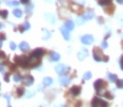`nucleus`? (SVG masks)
<instances>
[{
  "label": "nucleus",
  "mask_w": 123,
  "mask_h": 107,
  "mask_svg": "<svg viewBox=\"0 0 123 107\" xmlns=\"http://www.w3.org/2000/svg\"><path fill=\"white\" fill-rule=\"evenodd\" d=\"M44 50L42 48H37L36 50H33L32 53H31V56L28 57V65L27 68H35L37 67L38 64L41 63V57L43 56Z\"/></svg>",
  "instance_id": "f257e3e1"
},
{
  "label": "nucleus",
  "mask_w": 123,
  "mask_h": 107,
  "mask_svg": "<svg viewBox=\"0 0 123 107\" xmlns=\"http://www.w3.org/2000/svg\"><path fill=\"white\" fill-rule=\"evenodd\" d=\"M92 53H94V59L96 62H107L108 60V57L102 54V52H101L100 48H94V52Z\"/></svg>",
  "instance_id": "f03ea898"
},
{
  "label": "nucleus",
  "mask_w": 123,
  "mask_h": 107,
  "mask_svg": "<svg viewBox=\"0 0 123 107\" xmlns=\"http://www.w3.org/2000/svg\"><path fill=\"white\" fill-rule=\"evenodd\" d=\"M94 86H95V90H96L98 94H102V92H104V90L106 91L107 84H106V81H104V80H97V81H95Z\"/></svg>",
  "instance_id": "7ed1b4c3"
},
{
  "label": "nucleus",
  "mask_w": 123,
  "mask_h": 107,
  "mask_svg": "<svg viewBox=\"0 0 123 107\" xmlns=\"http://www.w3.org/2000/svg\"><path fill=\"white\" fill-rule=\"evenodd\" d=\"M91 106H92V107H108L107 102L104 101L102 99H100V97L92 99V101H91Z\"/></svg>",
  "instance_id": "20e7f679"
},
{
  "label": "nucleus",
  "mask_w": 123,
  "mask_h": 107,
  "mask_svg": "<svg viewBox=\"0 0 123 107\" xmlns=\"http://www.w3.org/2000/svg\"><path fill=\"white\" fill-rule=\"evenodd\" d=\"M15 63L16 64H18V65H21L22 68H27V65H28V58L27 57H15Z\"/></svg>",
  "instance_id": "39448f33"
},
{
  "label": "nucleus",
  "mask_w": 123,
  "mask_h": 107,
  "mask_svg": "<svg viewBox=\"0 0 123 107\" xmlns=\"http://www.w3.org/2000/svg\"><path fill=\"white\" fill-rule=\"evenodd\" d=\"M92 17H94V10H89V11L84 15V16H81L78 21H76V24H83L84 21H87V20H91Z\"/></svg>",
  "instance_id": "423d86ee"
},
{
  "label": "nucleus",
  "mask_w": 123,
  "mask_h": 107,
  "mask_svg": "<svg viewBox=\"0 0 123 107\" xmlns=\"http://www.w3.org/2000/svg\"><path fill=\"white\" fill-rule=\"evenodd\" d=\"M81 42H83L84 44L89 46V44H91L92 42H94V37H92L91 35H85V36L81 37Z\"/></svg>",
  "instance_id": "0eeeda50"
},
{
  "label": "nucleus",
  "mask_w": 123,
  "mask_h": 107,
  "mask_svg": "<svg viewBox=\"0 0 123 107\" xmlns=\"http://www.w3.org/2000/svg\"><path fill=\"white\" fill-rule=\"evenodd\" d=\"M67 67L65 65H63V64H59V65H57V68H55V73L57 74H59V75H63V74L67 71Z\"/></svg>",
  "instance_id": "6e6552de"
},
{
  "label": "nucleus",
  "mask_w": 123,
  "mask_h": 107,
  "mask_svg": "<svg viewBox=\"0 0 123 107\" xmlns=\"http://www.w3.org/2000/svg\"><path fill=\"white\" fill-rule=\"evenodd\" d=\"M60 32H62V35H63V37L67 39V41H69L70 39V35H69V30L65 27V26H62L60 27Z\"/></svg>",
  "instance_id": "1a4fd4ad"
},
{
  "label": "nucleus",
  "mask_w": 123,
  "mask_h": 107,
  "mask_svg": "<svg viewBox=\"0 0 123 107\" xmlns=\"http://www.w3.org/2000/svg\"><path fill=\"white\" fill-rule=\"evenodd\" d=\"M86 57H87V49H86V48L83 49V50H80V52L78 53V58H79V60H84Z\"/></svg>",
  "instance_id": "9d476101"
},
{
  "label": "nucleus",
  "mask_w": 123,
  "mask_h": 107,
  "mask_svg": "<svg viewBox=\"0 0 123 107\" xmlns=\"http://www.w3.org/2000/svg\"><path fill=\"white\" fill-rule=\"evenodd\" d=\"M24 82H25V85H27V86H30V85H32L33 84V78L31 76V75H26V76H24Z\"/></svg>",
  "instance_id": "9b49d317"
},
{
  "label": "nucleus",
  "mask_w": 123,
  "mask_h": 107,
  "mask_svg": "<svg viewBox=\"0 0 123 107\" xmlns=\"http://www.w3.org/2000/svg\"><path fill=\"white\" fill-rule=\"evenodd\" d=\"M18 48L21 49L22 52H26V50H28V43L27 42H21V43H20V46H18Z\"/></svg>",
  "instance_id": "f8f14e48"
},
{
  "label": "nucleus",
  "mask_w": 123,
  "mask_h": 107,
  "mask_svg": "<svg viewBox=\"0 0 123 107\" xmlns=\"http://www.w3.org/2000/svg\"><path fill=\"white\" fill-rule=\"evenodd\" d=\"M69 31H71V30H74V22H73V21H71V20H68L67 21V22H65V25H64Z\"/></svg>",
  "instance_id": "ddd939ff"
},
{
  "label": "nucleus",
  "mask_w": 123,
  "mask_h": 107,
  "mask_svg": "<svg viewBox=\"0 0 123 107\" xmlns=\"http://www.w3.org/2000/svg\"><path fill=\"white\" fill-rule=\"evenodd\" d=\"M80 91H81L80 86H74V88H71L70 94H71V95H79V94H80Z\"/></svg>",
  "instance_id": "4468645a"
},
{
  "label": "nucleus",
  "mask_w": 123,
  "mask_h": 107,
  "mask_svg": "<svg viewBox=\"0 0 123 107\" xmlns=\"http://www.w3.org/2000/svg\"><path fill=\"white\" fill-rule=\"evenodd\" d=\"M59 59H60V56L58 54V53L53 52L52 54H50V60H52V62H57V60H59Z\"/></svg>",
  "instance_id": "2eb2a0df"
},
{
  "label": "nucleus",
  "mask_w": 123,
  "mask_h": 107,
  "mask_svg": "<svg viewBox=\"0 0 123 107\" xmlns=\"http://www.w3.org/2000/svg\"><path fill=\"white\" fill-rule=\"evenodd\" d=\"M52 82H53V80H52V78H49V76L43 79V85H44V86H49Z\"/></svg>",
  "instance_id": "dca6fc26"
},
{
  "label": "nucleus",
  "mask_w": 123,
  "mask_h": 107,
  "mask_svg": "<svg viewBox=\"0 0 123 107\" xmlns=\"http://www.w3.org/2000/svg\"><path fill=\"white\" fill-rule=\"evenodd\" d=\"M69 81H70L69 76H62L60 78V84L62 85H67V84H69Z\"/></svg>",
  "instance_id": "f3484780"
},
{
  "label": "nucleus",
  "mask_w": 123,
  "mask_h": 107,
  "mask_svg": "<svg viewBox=\"0 0 123 107\" xmlns=\"http://www.w3.org/2000/svg\"><path fill=\"white\" fill-rule=\"evenodd\" d=\"M108 79H110V81H113V82H117L118 81V79H117V75H115V74H111V73H108Z\"/></svg>",
  "instance_id": "a211bd4d"
},
{
  "label": "nucleus",
  "mask_w": 123,
  "mask_h": 107,
  "mask_svg": "<svg viewBox=\"0 0 123 107\" xmlns=\"http://www.w3.org/2000/svg\"><path fill=\"white\" fill-rule=\"evenodd\" d=\"M14 15H15L16 17H21V16H22V11H21L20 9H15V10H14Z\"/></svg>",
  "instance_id": "6ab92c4d"
},
{
  "label": "nucleus",
  "mask_w": 123,
  "mask_h": 107,
  "mask_svg": "<svg viewBox=\"0 0 123 107\" xmlns=\"http://www.w3.org/2000/svg\"><path fill=\"white\" fill-rule=\"evenodd\" d=\"M97 3L100 5H102V6H105V5H107V4L111 3V0H97Z\"/></svg>",
  "instance_id": "aec40b11"
},
{
  "label": "nucleus",
  "mask_w": 123,
  "mask_h": 107,
  "mask_svg": "<svg viewBox=\"0 0 123 107\" xmlns=\"http://www.w3.org/2000/svg\"><path fill=\"white\" fill-rule=\"evenodd\" d=\"M26 30H30V24H28V22H25L24 26L20 28V31H21V32H24V31H26Z\"/></svg>",
  "instance_id": "412c9836"
},
{
  "label": "nucleus",
  "mask_w": 123,
  "mask_h": 107,
  "mask_svg": "<svg viewBox=\"0 0 123 107\" xmlns=\"http://www.w3.org/2000/svg\"><path fill=\"white\" fill-rule=\"evenodd\" d=\"M91 76H92L91 71H86V73L84 74V80H89V79H91Z\"/></svg>",
  "instance_id": "4be33fe9"
},
{
  "label": "nucleus",
  "mask_w": 123,
  "mask_h": 107,
  "mask_svg": "<svg viewBox=\"0 0 123 107\" xmlns=\"http://www.w3.org/2000/svg\"><path fill=\"white\" fill-rule=\"evenodd\" d=\"M5 3H7V5H11V6H16V7H17V6H18V4H20L18 1H16V0H15V1H5Z\"/></svg>",
  "instance_id": "5701e85b"
},
{
  "label": "nucleus",
  "mask_w": 123,
  "mask_h": 107,
  "mask_svg": "<svg viewBox=\"0 0 123 107\" xmlns=\"http://www.w3.org/2000/svg\"><path fill=\"white\" fill-rule=\"evenodd\" d=\"M14 80H15L16 82H18V81H21V80H22V78L20 76V74H15V76H14Z\"/></svg>",
  "instance_id": "b1692460"
},
{
  "label": "nucleus",
  "mask_w": 123,
  "mask_h": 107,
  "mask_svg": "<svg viewBox=\"0 0 123 107\" xmlns=\"http://www.w3.org/2000/svg\"><path fill=\"white\" fill-rule=\"evenodd\" d=\"M117 88H119V89H123V80L118 79V81H117Z\"/></svg>",
  "instance_id": "393cba45"
},
{
  "label": "nucleus",
  "mask_w": 123,
  "mask_h": 107,
  "mask_svg": "<svg viewBox=\"0 0 123 107\" xmlns=\"http://www.w3.org/2000/svg\"><path fill=\"white\" fill-rule=\"evenodd\" d=\"M7 17V11L6 10H1V19H6Z\"/></svg>",
  "instance_id": "a878e982"
},
{
  "label": "nucleus",
  "mask_w": 123,
  "mask_h": 107,
  "mask_svg": "<svg viewBox=\"0 0 123 107\" xmlns=\"http://www.w3.org/2000/svg\"><path fill=\"white\" fill-rule=\"evenodd\" d=\"M43 32H44V39H48L50 37V33H49L48 31H46V30H43Z\"/></svg>",
  "instance_id": "bb28decb"
},
{
  "label": "nucleus",
  "mask_w": 123,
  "mask_h": 107,
  "mask_svg": "<svg viewBox=\"0 0 123 107\" xmlns=\"http://www.w3.org/2000/svg\"><path fill=\"white\" fill-rule=\"evenodd\" d=\"M47 17H48V20H49L52 24L54 22V20H53V16H52V15H49V14H48V15H47Z\"/></svg>",
  "instance_id": "cd10ccee"
},
{
  "label": "nucleus",
  "mask_w": 123,
  "mask_h": 107,
  "mask_svg": "<svg viewBox=\"0 0 123 107\" xmlns=\"http://www.w3.org/2000/svg\"><path fill=\"white\" fill-rule=\"evenodd\" d=\"M10 48H11V49H16V44L14 43V42H11V43H10Z\"/></svg>",
  "instance_id": "c85d7f7f"
},
{
  "label": "nucleus",
  "mask_w": 123,
  "mask_h": 107,
  "mask_svg": "<svg viewBox=\"0 0 123 107\" xmlns=\"http://www.w3.org/2000/svg\"><path fill=\"white\" fill-rule=\"evenodd\" d=\"M101 46H102V48H107V46H108V44H107V42H106V41H104Z\"/></svg>",
  "instance_id": "c756f323"
},
{
  "label": "nucleus",
  "mask_w": 123,
  "mask_h": 107,
  "mask_svg": "<svg viewBox=\"0 0 123 107\" xmlns=\"http://www.w3.org/2000/svg\"><path fill=\"white\" fill-rule=\"evenodd\" d=\"M9 79H10V78H9V74H5V78H4V80H5V81H9Z\"/></svg>",
  "instance_id": "7c9ffc66"
},
{
  "label": "nucleus",
  "mask_w": 123,
  "mask_h": 107,
  "mask_svg": "<svg viewBox=\"0 0 123 107\" xmlns=\"http://www.w3.org/2000/svg\"><path fill=\"white\" fill-rule=\"evenodd\" d=\"M121 68H122V70H123V56L121 57Z\"/></svg>",
  "instance_id": "2f4dec72"
},
{
  "label": "nucleus",
  "mask_w": 123,
  "mask_h": 107,
  "mask_svg": "<svg viewBox=\"0 0 123 107\" xmlns=\"http://www.w3.org/2000/svg\"><path fill=\"white\" fill-rule=\"evenodd\" d=\"M4 97L7 100V102H10V96H9V95H4Z\"/></svg>",
  "instance_id": "473e14b6"
},
{
  "label": "nucleus",
  "mask_w": 123,
  "mask_h": 107,
  "mask_svg": "<svg viewBox=\"0 0 123 107\" xmlns=\"http://www.w3.org/2000/svg\"><path fill=\"white\" fill-rule=\"evenodd\" d=\"M28 1H30V0H21L22 4H28Z\"/></svg>",
  "instance_id": "72a5a7b5"
},
{
  "label": "nucleus",
  "mask_w": 123,
  "mask_h": 107,
  "mask_svg": "<svg viewBox=\"0 0 123 107\" xmlns=\"http://www.w3.org/2000/svg\"><path fill=\"white\" fill-rule=\"evenodd\" d=\"M117 3L118 4H123V0H117Z\"/></svg>",
  "instance_id": "f704fd0d"
},
{
  "label": "nucleus",
  "mask_w": 123,
  "mask_h": 107,
  "mask_svg": "<svg viewBox=\"0 0 123 107\" xmlns=\"http://www.w3.org/2000/svg\"><path fill=\"white\" fill-rule=\"evenodd\" d=\"M58 107H63V106H58Z\"/></svg>",
  "instance_id": "c9c22d12"
}]
</instances>
